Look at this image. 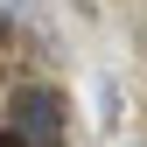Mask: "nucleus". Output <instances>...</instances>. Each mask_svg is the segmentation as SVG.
I'll return each mask as SVG.
<instances>
[{"label": "nucleus", "instance_id": "obj_2", "mask_svg": "<svg viewBox=\"0 0 147 147\" xmlns=\"http://www.w3.org/2000/svg\"><path fill=\"white\" fill-rule=\"evenodd\" d=\"M0 147H21V140H0Z\"/></svg>", "mask_w": 147, "mask_h": 147}, {"label": "nucleus", "instance_id": "obj_1", "mask_svg": "<svg viewBox=\"0 0 147 147\" xmlns=\"http://www.w3.org/2000/svg\"><path fill=\"white\" fill-rule=\"evenodd\" d=\"M7 140H21V147H63V98L56 91H21L7 105Z\"/></svg>", "mask_w": 147, "mask_h": 147}]
</instances>
